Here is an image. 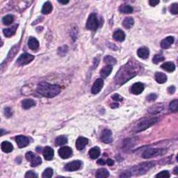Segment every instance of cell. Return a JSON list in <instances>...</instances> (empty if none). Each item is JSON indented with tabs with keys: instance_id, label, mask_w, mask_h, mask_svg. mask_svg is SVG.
<instances>
[{
	"instance_id": "6da1fadb",
	"label": "cell",
	"mask_w": 178,
	"mask_h": 178,
	"mask_svg": "<svg viewBox=\"0 0 178 178\" xmlns=\"http://www.w3.org/2000/svg\"><path fill=\"white\" fill-rule=\"evenodd\" d=\"M37 91L43 96L48 98H54L61 92L59 85H52L47 82H41L37 86Z\"/></svg>"
},
{
	"instance_id": "7a4b0ae2",
	"label": "cell",
	"mask_w": 178,
	"mask_h": 178,
	"mask_svg": "<svg viewBox=\"0 0 178 178\" xmlns=\"http://www.w3.org/2000/svg\"><path fill=\"white\" fill-rule=\"evenodd\" d=\"M157 118H151V119H145L141 121L137 124L136 127V132H141L143 131L148 128H149L150 127H151L155 124V123H157L158 122Z\"/></svg>"
},
{
	"instance_id": "3957f363",
	"label": "cell",
	"mask_w": 178,
	"mask_h": 178,
	"mask_svg": "<svg viewBox=\"0 0 178 178\" xmlns=\"http://www.w3.org/2000/svg\"><path fill=\"white\" fill-rule=\"evenodd\" d=\"M154 166L153 162H146L138 165V166H135L132 169V172L136 173L137 175H141V174L145 173L148 170L151 169Z\"/></svg>"
},
{
	"instance_id": "277c9868",
	"label": "cell",
	"mask_w": 178,
	"mask_h": 178,
	"mask_svg": "<svg viewBox=\"0 0 178 178\" xmlns=\"http://www.w3.org/2000/svg\"><path fill=\"white\" fill-rule=\"evenodd\" d=\"M166 152V150L163 149H151L146 150L143 152V153L142 154V157L144 159H149V158H152L154 157H157V156L163 155Z\"/></svg>"
},
{
	"instance_id": "5b68a950",
	"label": "cell",
	"mask_w": 178,
	"mask_h": 178,
	"mask_svg": "<svg viewBox=\"0 0 178 178\" xmlns=\"http://www.w3.org/2000/svg\"><path fill=\"white\" fill-rule=\"evenodd\" d=\"M26 159L30 162L31 167H35L42 163V159L39 156H36L32 152H28L26 154Z\"/></svg>"
},
{
	"instance_id": "8992f818",
	"label": "cell",
	"mask_w": 178,
	"mask_h": 178,
	"mask_svg": "<svg viewBox=\"0 0 178 178\" xmlns=\"http://www.w3.org/2000/svg\"><path fill=\"white\" fill-rule=\"evenodd\" d=\"M98 20L96 14L92 13L89 15L86 22V28L91 31H96L98 27Z\"/></svg>"
},
{
	"instance_id": "52a82bcc",
	"label": "cell",
	"mask_w": 178,
	"mask_h": 178,
	"mask_svg": "<svg viewBox=\"0 0 178 178\" xmlns=\"http://www.w3.org/2000/svg\"><path fill=\"white\" fill-rule=\"evenodd\" d=\"M33 59H34V56L25 53V54H21L20 56L17 60V63H18L20 66H25V65H27L28 63H31Z\"/></svg>"
},
{
	"instance_id": "ba28073f",
	"label": "cell",
	"mask_w": 178,
	"mask_h": 178,
	"mask_svg": "<svg viewBox=\"0 0 178 178\" xmlns=\"http://www.w3.org/2000/svg\"><path fill=\"white\" fill-rule=\"evenodd\" d=\"M82 166V161H79V160H76V161H73L72 162L67 164L65 166V169L68 171H75L80 169Z\"/></svg>"
},
{
	"instance_id": "9c48e42d",
	"label": "cell",
	"mask_w": 178,
	"mask_h": 178,
	"mask_svg": "<svg viewBox=\"0 0 178 178\" xmlns=\"http://www.w3.org/2000/svg\"><path fill=\"white\" fill-rule=\"evenodd\" d=\"M59 155L63 159H68L72 155V150L68 146H64V147L61 148L59 150Z\"/></svg>"
},
{
	"instance_id": "30bf717a",
	"label": "cell",
	"mask_w": 178,
	"mask_h": 178,
	"mask_svg": "<svg viewBox=\"0 0 178 178\" xmlns=\"http://www.w3.org/2000/svg\"><path fill=\"white\" fill-rule=\"evenodd\" d=\"M104 86V81L102 79H98L96 82H94L93 85L91 88V92L93 94H98V93L100 92V90H102V87Z\"/></svg>"
},
{
	"instance_id": "8fae6325",
	"label": "cell",
	"mask_w": 178,
	"mask_h": 178,
	"mask_svg": "<svg viewBox=\"0 0 178 178\" xmlns=\"http://www.w3.org/2000/svg\"><path fill=\"white\" fill-rule=\"evenodd\" d=\"M101 139L104 143H110L112 142V132L109 130H104L102 133Z\"/></svg>"
},
{
	"instance_id": "7c38bea8",
	"label": "cell",
	"mask_w": 178,
	"mask_h": 178,
	"mask_svg": "<svg viewBox=\"0 0 178 178\" xmlns=\"http://www.w3.org/2000/svg\"><path fill=\"white\" fill-rule=\"evenodd\" d=\"M15 140H16V143L17 145H18V147L21 148L26 147L29 143V139L25 136H17L16 138H15Z\"/></svg>"
},
{
	"instance_id": "4fadbf2b",
	"label": "cell",
	"mask_w": 178,
	"mask_h": 178,
	"mask_svg": "<svg viewBox=\"0 0 178 178\" xmlns=\"http://www.w3.org/2000/svg\"><path fill=\"white\" fill-rule=\"evenodd\" d=\"M144 90V84L141 82H137L132 85L131 92L134 95L141 94Z\"/></svg>"
},
{
	"instance_id": "5bb4252c",
	"label": "cell",
	"mask_w": 178,
	"mask_h": 178,
	"mask_svg": "<svg viewBox=\"0 0 178 178\" xmlns=\"http://www.w3.org/2000/svg\"><path fill=\"white\" fill-rule=\"evenodd\" d=\"M88 143V140L85 137H79L76 141V148L79 150H82L84 149L87 144Z\"/></svg>"
},
{
	"instance_id": "9a60e30c",
	"label": "cell",
	"mask_w": 178,
	"mask_h": 178,
	"mask_svg": "<svg viewBox=\"0 0 178 178\" xmlns=\"http://www.w3.org/2000/svg\"><path fill=\"white\" fill-rule=\"evenodd\" d=\"M174 43V38L173 36H169L164 38L161 42V47L164 49L169 48Z\"/></svg>"
},
{
	"instance_id": "2e32d148",
	"label": "cell",
	"mask_w": 178,
	"mask_h": 178,
	"mask_svg": "<svg viewBox=\"0 0 178 178\" xmlns=\"http://www.w3.org/2000/svg\"><path fill=\"white\" fill-rule=\"evenodd\" d=\"M137 54L138 56L140 57V58L143 59H146L148 58L150 54V51L147 47H141L138 49L137 51Z\"/></svg>"
},
{
	"instance_id": "e0dca14e",
	"label": "cell",
	"mask_w": 178,
	"mask_h": 178,
	"mask_svg": "<svg viewBox=\"0 0 178 178\" xmlns=\"http://www.w3.org/2000/svg\"><path fill=\"white\" fill-rule=\"evenodd\" d=\"M113 38L116 41H119V42H122V41H124V38H125V34H124V31H122L121 29H118V30H116L114 33Z\"/></svg>"
},
{
	"instance_id": "ac0fdd59",
	"label": "cell",
	"mask_w": 178,
	"mask_h": 178,
	"mask_svg": "<svg viewBox=\"0 0 178 178\" xmlns=\"http://www.w3.org/2000/svg\"><path fill=\"white\" fill-rule=\"evenodd\" d=\"M43 156H44L45 159L51 160L54 157V150L52 148L46 147L43 150Z\"/></svg>"
},
{
	"instance_id": "d6986e66",
	"label": "cell",
	"mask_w": 178,
	"mask_h": 178,
	"mask_svg": "<svg viewBox=\"0 0 178 178\" xmlns=\"http://www.w3.org/2000/svg\"><path fill=\"white\" fill-rule=\"evenodd\" d=\"M1 148L3 152H6V153H9V152H11L13 151V146L9 141H4L1 143Z\"/></svg>"
},
{
	"instance_id": "ffe728a7",
	"label": "cell",
	"mask_w": 178,
	"mask_h": 178,
	"mask_svg": "<svg viewBox=\"0 0 178 178\" xmlns=\"http://www.w3.org/2000/svg\"><path fill=\"white\" fill-rule=\"evenodd\" d=\"M155 80L159 84H164L167 81V76L164 73L157 72L155 74Z\"/></svg>"
},
{
	"instance_id": "44dd1931",
	"label": "cell",
	"mask_w": 178,
	"mask_h": 178,
	"mask_svg": "<svg viewBox=\"0 0 178 178\" xmlns=\"http://www.w3.org/2000/svg\"><path fill=\"white\" fill-rule=\"evenodd\" d=\"M28 46L29 48L32 50H36V49L39 47V42L35 38L31 37L29 39L28 41Z\"/></svg>"
},
{
	"instance_id": "7402d4cb",
	"label": "cell",
	"mask_w": 178,
	"mask_h": 178,
	"mask_svg": "<svg viewBox=\"0 0 178 178\" xmlns=\"http://www.w3.org/2000/svg\"><path fill=\"white\" fill-rule=\"evenodd\" d=\"M112 70H113L112 66H106L105 67H104V68L100 71V76L102 77V78H104V79L106 78L109 75L111 74Z\"/></svg>"
},
{
	"instance_id": "603a6c76",
	"label": "cell",
	"mask_w": 178,
	"mask_h": 178,
	"mask_svg": "<svg viewBox=\"0 0 178 178\" xmlns=\"http://www.w3.org/2000/svg\"><path fill=\"white\" fill-rule=\"evenodd\" d=\"M89 156L93 159H96L100 155V150L98 147H94L89 150Z\"/></svg>"
},
{
	"instance_id": "cb8c5ba5",
	"label": "cell",
	"mask_w": 178,
	"mask_h": 178,
	"mask_svg": "<svg viewBox=\"0 0 178 178\" xmlns=\"http://www.w3.org/2000/svg\"><path fill=\"white\" fill-rule=\"evenodd\" d=\"M161 68L167 72H172L175 70V66L173 62H166L161 65Z\"/></svg>"
},
{
	"instance_id": "d4e9b609",
	"label": "cell",
	"mask_w": 178,
	"mask_h": 178,
	"mask_svg": "<svg viewBox=\"0 0 178 178\" xmlns=\"http://www.w3.org/2000/svg\"><path fill=\"white\" fill-rule=\"evenodd\" d=\"M35 102L31 99H25V100H22V106L25 109H29L32 107V106H35Z\"/></svg>"
},
{
	"instance_id": "484cf974",
	"label": "cell",
	"mask_w": 178,
	"mask_h": 178,
	"mask_svg": "<svg viewBox=\"0 0 178 178\" xmlns=\"http://www.w3.org/2000/svg\"><path fill=\"white\" fill-rule=\"evenodd\" d=\"M52 11V4L49 2V1H46V2L43 4L42 10H41L42 13L43 14L47 15V14H49V13H51V11Z\"/></svg>"
},
{
	"instance_id": "4316f807",
	"label": "cell",
	"mask_w": 178,
	"mask_h": 178,
	"mask_svg": "<svg viewBox=\"0 0 178 178\" xmlns=\"http://www.w3.org/2000/svg\"><path fill=\"white\" fill-rule=\"evenodd\" d=\"M109 175V173L106 169H100L97 171L96 177L97 178H106Z\"/></svg>"
},
{
	"instance_id": "83f0119b",
	"label": "cell",
	"mask_w": 178,
	"mask_h": 178,
	"mask_svg": "<svg viewBox=\"0 0 178 178\" xmlns=\"http://www.w3.org/2000/svg\"><path fill=\"white\" fill-rule=\"evenodd\" d=\"M134 23V19L132 17H127L122 22V26L125 29H130L133 27Z\"/></svg>"
},
{
	"instance_id": "f1b7e54d",
	"label": "cell",
	"mask_w": 178,
	"mask_h": 178,
	"mask_svg": "<svg viewBox=\"0 0 178 178\" xmlns=\"http://www.w3.org/2000/svg\"><path fill=\"white\" fill-rule=\"evenodd\" d=\"M68 143V138L65 136H60L55 140V145L56 146H61Z\"/></svg>"
},
{
	"instance_id": "f546056e",
	"label": "cell",
	"mask_w": 178,
	"mask_h": 178,
	"mask_svg": "<svg viewBox=\"0 0 178 178\" xmlns=\"http://www.w3.org/2000/svg\"><path fill=\"white\" fill-rule=\"evenodd\" d=\"M16 29H17V25H15V26L10 27V28H8V29H4L3 30L4 34L6 37H10L14 34L15 31H16Z\"/></svg>"
},
{
	"instance_id": "4dcf8cb0",
	"label": "cell",
	"mask_w": 178,
	"mask_h": 178,
	"mask_svg": "<svg viewBox=\"0 0 178 178\" xmlns=\"http://www.w3.org/2000/svg\"><path fill=\"white\" fill-rule=\"evenodd\" d=\"M119 11L123 13H132L133 12V8L130 5H122L119 8Z\"/></svg>"
},
{
	"instance_id": "1f68e13d",
	"label": "cell",
	"mask_w": 178,
	"mask_h": 178,
	"mask_svg": "<svg viewBox=\"0 0 178 178\" xmlns=\"http://www.w3.org/2000/svg\"><path fill=\"white\" fill-rule=\"evenodd\" d=\"M14 20V16L13 15H7L2 18V22L5 25H10Z\"/></svg>"
},
{
	"instance_id": "d6a6232c",
	"label": "cell",
	"mask_w": 178,
	"mask_h": 178,
	"mask_svg": "<svg viewBox=\"0 0 178 178\" xmlns=\"http://www.w3.org/2000/svg\"><path fill=\"white\" fill-rule=\"evenodd\" d=\"M104 63L108 64V66H112V65H114L116 63V59L111 56H109V55L104 57Z\"/></svg>"
},
{
	"instance_id": "836d02e7",
	"label": "cell",
	"mask_w": 178,
	"mask_h": 178,
	"mask_svg": "<svg viewBox=\"0 0 178 178\" xmlns=\"http://www.w3.org/2000/svg\"><path fill=\"white\" fill-rule=\"evenodd\" d=\"M169 109L171 111L173 112H176L177 111V109H178V101L177 100H175L170 103L169 105Z\"/></svg>"
},
{
	"instance_id": "e575fe53",
	"label": "cell",
	"mask_w": 178,
	"mask_h": 178,
	"mask_svg": "<svg viewBox=\"0 0 178 178\" xmlns=\"http://www.w3.org/2000/svg\"><path fill=\"white\" fill-rule=\"evenodd\" d=\"M53 175V170L50 168H48V169H45L44 172H43L42 177L43 178H49L52 177Z\"/></svg>"
},
{
	"instance_id": "d590c367",
	"label": "cell",
	"mask_w": 178,
	"mask_h": 178,
	"mask_svg": "<svg viewBox=\"0 0 178 178\" xmlns=\"http://www.w3.org/2000/svg\"><path fill=\"white\" fill-rule=\"evenodd\" d=\"M164 60V57L162 56V55H155V56L153 57V59H152V62H153L155 64H157V63H159L161 62V61H163Z\"/></svg>"
},
{
	"instance_id": "8d00e7d4",
	"label": "cell",
	"mask_w": 178,
	"mask_h": 178,
	"mask_svg": "<svg viewBox=\"0 0 178 178\" xmlns=\"http://www.w3.org/2000/svg\"><path fill=\"white\" fill-rule=\"evenodd\" d=\"M170 11L172 14L173 15H177L178 13V4L177 3L173 4L171 5V8H170Z\"/></svg>"
},
{
	"instance_id": "74e56055",
	"label": "cell",
	"mask_w": 178,
	"mask_h": 178,
	"mask_svg": "<svg viewBox=\"0 0 178 178\" xmlns=\"http://www.w3.org/2000/svg\"><path fill=\"white\" fill-rule=\"evenodd\" d=\"M157 177H160V178H169L170 177V174L169 173V171H164L160 172L159 173H158L157 175H156Z\"/></svg>"
},
{
	"instance_id": "f35d334b",
	"label": "cell",
	"mask_w": 178,
	"mask_h": 178,
	"mask_svg": "<svg viewBox=\"0 0 178 178\" xmlns=\"http://www.w3.org/2000/svg\"><path fill=\"white\" fill-rule=\"evenodd\" d=\"M38 177V175H36V174H35L34 172H33V171H28V172H27V173H26V175H25V177H31V178H33V177Z\"/></svg>"
},
{
	"instance_id": "ab89813d",
	"label": "cell",
	"mask_w": 178,
	"mask_h": 178,
	"mask_svg": "<svg viewBox=\"0 0 178 178\" xmlns=\"http://www.w3.org/2000/svg\"><path fill=\"white\" fill-rule=\"evenodd\" d=\"M112 99L116 102H121V101H122V98L118 94H114L112 96Z\"/></svg>"
},
{
	"instance_id": "60d3db41",
	"label": "cell",
	"mask_w": 178,
	"mask_h": 178,
	"mask_svg": "<svg viewBox=\"0 0 178 178\" xmlns=\"http://www.w3.org/2000/svg\"><path fill=\"white\" fill-rule=\"evenodd\" d=\"M157 96L156 94H150L147 97V100L149 101V102H152V101H155L156 99H157Z\"/></svg>"
},
{
	"instance_id": "b9f144b4",
	"label": "cell",
	"mask_w": 178,
	"mask_h": 178,
	"mask_svg": "<svg viewBox=\"0 0 178 178\" xmlns=\"http://www.w3.org/2000/svg\"><path fill=\"white\" fill-rule=\"evenodd\" d=\"M4 114L7 118H10L12 116V111L10 108H5Z\"/></svg>"
},
{
	"instance_id": "7bdbcfd3",
	"label": "cell",
	"mask_w": 178,
	"mask_h": 178,
	"mask_svg": "<svg viewBox=\"0 0 178 178\" xmlns=\"http://www.w3.org/2000/svg\"><path fill=\"white\" fill-rule=\"evenodd\" d=\"M149 4L150 6H152V7H155V6L159 4V0H150Z\"/></svg>"
},
{
	"instance_id": "ee69618b",
	"label": "cell",
	"mask_w": 178,
	"mask_h": 178,
	"mask_svg": "<svg viewBox=\"0 0 178 178\" xmlns=\"http://www.w3.org/2000/svg\"><path fill=\"white\" fill-rule=\"evenodd\" d=\"M168 90H169V93L170 94H173L175 91V87L173 86H170L169 89H168Z\"/></svg>"
},
{
	"instance_id": "f6af8a7d",
	"label": "cell",
	"mask_w": 178,
	"mask_h": 178,
	"mask_svg": "<svg viewBox=\"0 0 178 178\" xmlns=\"http://www.w3.org/2000/svg\"><path fill=\"white\" fill-rule=\"evenodd\" d=\"M120 177H131V174H130V173H123L122 174V175H120Z\"/></svg>"
},
{
	"instance_id": "bcb514c9",
	"label": "cell",
	"mask_w": 178,
	"mask_h": 178,
	"mask_svg": "<svg viewBox=\"0 0 178 178\" xmlns=\"http://www.w3.org/2000/svg\"><path fill=\"white\" fill-rule=\"evenodd\" d=\"M106 163L108 164L109 166H113L114 164V161H113L112 159H107L106 160Z\"/></svg>"
},
{
	"instance_id": "7dc6e473",
	"label": "cell",
	"mask_w": 178,
	"mask_h": 178,
	"mask_svg": "<svg viewBox=\"0 0 178 178\" xmlns=\"http://www.w3.org/2000/svg\"><path fill=\"white\" fill-rule=\"evenodd\" d=\"M97 163H98V164H99V165L100 166H104V164H106V161H104L103 159H99L98 161H97Z\"/></svg>"
},
{
	"instance_id": "c3c4849f",
	"label": "cell",
	"mask_w": 178,
	"mask_h": 178,
	"mask_svg": "<svg viewBox=\"0 0 178 178\" xmlns=\"http://www.w3.org/2000/svg\"><path fill=\"white\" fill-rule=\"evenodd\" d=\"M118 103H114V104H111V107L113 108V109H115V108H118Z\"/></svg>"
},
{
	"instance_id": "681fc988",
	"label": "cell",
	"mask_w": 178,
	"mask_h": 178,
	"mask_svg": "<svg viewBox=\"0 0 178 178\" xmlns=\"http://www.w3.org/2000/svg\"><path fill=\"white\" fill-rule=\"evenodd\" d=\"M58 1L60 4H67L69 3V1H60V0H59Z\"/></svg>"
},
{
	"instance_id": "f907efd6",
	"label": "cell",
	"mask_w": 178,
	"mask_h": 178,
	"mask_svg": "<svg viewBox=\"0 0 178 178\" xmlns=\"http://www.w3.org/2000/svg\"><path fill=\"white\" fill-rule=\"evenodd\" d=\"M177 169H178V168L177 167H175V171H174V173L175 174V175H177Z\"/></svg>"
}]
</instances>
